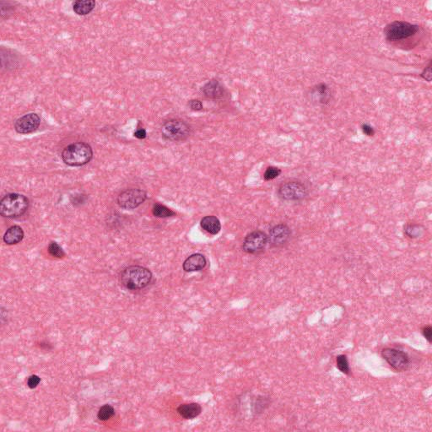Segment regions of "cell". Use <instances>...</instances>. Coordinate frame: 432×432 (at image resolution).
Returning <instances> with one entry per match:
<instances>
[{
	"instance_id": "1",
	"label": "cell",
	"mask_w": 432,
	"mask_h": 432,
	"mask_svg": "<svg viewBox=\"0 0 432 432\" xmlns=\"http://www.w3.org/2000/svg\"><path fill=\"white\" fill-rule=\"evenodd\" d=\"M152 279V273L146 268L133 265L126 268L120 275L121 284L128 290H141L148 286Z\"/></svg>"
},
{
	"instance_id": "2",
	"label": "cell",
	"mask_w": 432,
	"mask_h": 432,
	"mask_svg": "<svg viewBox=\"0 0 432 432\" xmlns=\"http://www.w3.org/2000/svg\"><path fill=\"white\" fill-rule=\"evenodd\" d=\"M420 26L416 24L404 20H395L385 26L383 33L388 43H398L415 37L420 32Z\"/></svg>"
},
{
	"instance_id": "3",
	"label": "cell",
	"mask_w": 432,
	"mask_h": 432,
	"mask_svg": "<svg viewBox=\"0 0 432 432\" xmlns=\"http://www.w3.org/2000/svg\"><path fill=\"white\" fill-rule=\"evenodd\" d=\"M93 151L86 143L77 142L68 145L62 152V159L69 166H83L91 162Z\"/></svg>"
},
{
	"instance_id": "4",
	"label": "cell",
	"mask_w": 432,
	"mask_h": 432,
	"mask_svg": "<svg viewBox=\"0 0 432 432\" xmlns=\"http://www.w3.org/2000/svg\"><path fill=\"white\" fill-rule=\"evenodd\" d=\"M29 199L20 194H9L0 202V214L5 218H17L28 210Z\"/></svg>"
},
{
	"instance_id": "5",
	"label": "cell",
	"mask_w": 432,
	"mask_h": 432,
	"mask_svg": "<svg viewBox=\"0 0 432 432\" xmlns=\"http://www.w3.org/2000/svg\"><path fill=\"white\" fill-rule=\"evenodd\" d=\"M309 194L304 182L299 180H290L283 182L278 189V195L284 201H300Z\"/></svg>"
},
{
	"instance_id": "6",
	"label": "cell",
	"mask_w": 432,
	"mask_h": 432,
	"mask_svg": "<svg viewBox=\"0 0 432 432\" xmlns=\"http://www.w3.org/2000/svg\"><path fill=\"white\" fill-rule=\"evenodd\" d=\"M190 126L179 119H171L165 122L162 128V136L171 141H182L190 135Z\"/></svg>"
},
{
	"instance_id": "7",
	"label": "cell",
	"mask_w": 432,
	"mask_h": 432,
	"mask_svg": "<svg viewBox=\"0 0 432 432\" xmlns=\"http://www.w3.org/2000/svg\"><path fill=\"white\" fill-rule=\"evenodd\" d=\"M381 356L382 358L387 361V364L393 369L398 372L403 373L410 369L411 366L410 356L403 350H398L396 348H384L381 350Z\"/></svg>"
},
{
	"instance_id": "8",
	"label": "cell",
	"mask_w": 432,
	"mask_h": 432,
	"mask_svg": "<svg viewBox=\"0 0 432 432\" xmlns=\"http://www.w3.org/2000/svg\"><path fill=\"white\" fill-rule=\"evenodd\" d=\"M269 242L266 234L261 230H255L246 236L242 243V250L249 254H259L265 250Z\"/></svg>"
},
{
	"instance_id": "9",
	"label": "cell",
	"mask_w": 432,
	"mask_h": 432,
	"mask_svg": "<svg viewBox=\"0 0 432 432\" xmlns=\"http://www.w3.org/2000/svg\"><path fill=\"white\" fill-rule=\"evenodd\" d=\"M147 194L140 188H129L123 191L117 198V203L120 207L126 210H133L139 207L145 202Z\"/></svg>"
},
{
	"instance_id": "10",
	"label": "cell",
	"mask_w": 432,
	"mask_h": 432,
	"mask_svg": "<svg viewBox=\"0 0 432 432\" xmlns=\"http://www.w3.org/2000/svg\"><path fill=\"white\" fill-rule=\"evenodd\" d=\"M291 230L290 227L284 224H279L270 230L268 238L272 248H282L289 242Z\"/></svg>"
},
{
	"instance_id": "11",
	"label": "cell",
	"mask_w": 432,
	"mask_h": 432,
	"mask_svg": "<svg viewBox=\"0 0 432 432\" xmlns=\"http://www.w3.org/2000/svg\"><path fill=\"white\" fill-rule=\"evenodd\" d=\"M309 97L313 103L318 105L326 106L329 104L333 99V92L327 83L320 82L311 88Z\"/></svg>"
},
{
	"instance_id": "12",
	"label": "cell",
	"mask_w": 432,
	"mask_h": 432,
	"mask_svg": "<svg viewBox=\"0 0 432 432\" xmlns=\"http://www.w3.org/2000/svg\"><path fill=\"white\" fill-rule=\"evenodd\" d=\"M41 119L36 113L26 114L16 120L14 123V129L19 134H26L37 130L40 126Z\"/></svg>"
},
{
	"instance_id": "13",
	"label": "cell",
	"mask_w": 432,
	"mask_h": 432,
	"mask_svg": "<svg viewBox=\"0 0 432 432\" xmlns=\"http://www.w3.org/2000/svg\"><path fill=\"white\" fill-rule=\"evenodd\" d=\"M202 92L206 98L211 100L221 99L225 97V90L219 80H209L202 87Z\"/></svg>"
},
{
	"instance_id": "14",
	"label": "cell",
	"mask_w": 432,
	"mask_h": 432,
	"mask_svg": "<svg viewBox=\"0 0 432 432\" xmlns=\"http://www.w3.org/2000/svg\"><path fill=\"white\" fill-rule=\"evenodd\" d=\"M207 265L205 257L200 253H194L188 257L183 263V270L185 272H198L204 270Z\"/></svg>"
},
{
	"instance_id": "15",
	"label": "cell",
	"mask_w": 432,
	"mask_h": 432,
	"mask_svg": "<svg viewBox=\"0 0 432 432\" xmlns=\"http://www.w3.org/2000/svg\"><path fill=\"white\" fill-rule=\"evenodd\" d=\"M200 225L203 230L211 235H217L221 230L220 221L214 216H205V218L201 219Z\"/></svg>"
},
{
	"instance_id": "16",
	"label": "cell",
	"mask_w": 432,
	"mask_h": 432,
	"mask_svg": "<svg viewBox=\"0 0 432 432\" xmlns=\"http://www.w3.org/2000/svg\"><path fill=\"white\" fill-rule=\"evenodd\" d=\"M201 411H202V408L196 403L181 404L177 408L178 414L183 418L188 419V420L196 418L197 416L200 415Z\"/></svg>"
},
{
	"instance_id": "17",
	"label": "cell",
	"mask_w": 432,
	"mask_h": 432,
	"mask_svg": "<svg viewBox=\"0 0 432 432\" xmlns=\"http://www.w3.org/2000/svg\"><path fill=\"white\" fill-rule=\"evenodd\" d=\"M23 238H24V231L22 228L18 225H14L7 230L3 236V241L6 244L14 245L21 242Z\"/></svg>"
},
{
	"instance_id": "18",
	"label": "cell",
	"mask_w": 432,
	"mask_h": 432,
	"mask_svg": "<svg viewBox=\"0 0 432 432\" xmlns=\"http://www.w3.org/2000/svg\"><path fill=\"white\" fill-rule=\"evenodd\" d=\"M96 2L94 0H78L73 4L74 13L78 15H87L95 9Z\"/></svg>"
},
{
	"instance_id": "19",
	"label": "cell",
	"mask_w": 432,
	"mask_h": 432,
	"mask_svg": "<svg viewBox=\"0 0 432 432\" xmlns=\"http://www.w3.org/2000/svg\"><path fill=\"white\" fill-rule=\"evenodd\" d=\"M424 230L425 228L423 225L416 223H410L404 226V232L408 238L417 239L423 236Z\"/></svg>"
},
{
	"instance_id": "20",
	"label": "cell",
	"mask_w": 432,
	"mask_h": 432,
	"mask_svg": "<svg viewBox=\"0 0 432 432\" xmlns=\"http://www.w3.org/2000/svg\"><path fill=\"white\" fill-rule=\"evenodd\" d=\"M152 211H153L154 216L157 218H168V217H171L175 215L174 211H171L165 205H160V204L154 205Z\"/></svg>"
},
{
	"instance_id": "21",
	"label": "cell",
	"mask_w": 432,
	"mask_h": 432,
	"mask_svg": "<svg viewBox=\"0 0 432 432\" xmlns=\"http://www.w3.org/2000/svg\"><path fill=\"white\" fill-rule=\"evenodd\" d=\"M114 415H115V410L113 407L110 404H105L100 408L99 411L97 413V418L99 419L100 421H108Z\"/></svg>"
},
{
	"instance_id": "22",
	"label": "cell",
	"mask_w": 432,
	"mask_h": 432,
	"mask_svg": "<svg viewBox=\"0 0 432 432\" xmlns=\"http://www.w3.org/2000/svg\"><path fill=\"white\" fill-rule=\"evenodd\" d=\"M336 364H337V368L342 373L346 374V375H350V364H349V361H348V358H347V356L345 355H340V356H337Z\"/></svg>"
},
{
	"instance_id": "23",
	"label": "cell",
	"mask_w": 432,
	"mask_h": 432,
	"mask_svg": "<svg viewBox=\"0 0 432 432\" xmlns=\"http://www.w3.org/2000/svg\"><path fill=\"white\" fill-rule=\"evenodd\" d=\"M49 253L51 256L57 259H62L65 256V253L63 248L57 244V242H52L49 246Z\"/></svg>"
},
{
	"instance_id": "24",
	"label": "cell",
	"mask_w": 432,
	"mask_h": 432,
	"mask_svg": "<svg viewBox=\"0 0 432 432\" xmlns=\"http://www.w3.org/2000/svg\"><path fill=\"white\" fill-rule=\"evenodd\" d=\"M281 170L274 166H269L264 173V179L265 181H272L277 178L281 174Z\"/></svg>"
},
{
	"instance_id": "25",
	"label": "cell",
	"mask_w": 432,
	"mask_h": 432,
	"mask_svg": "<svg viewBox=\"0 0 432 432\" xmlns=\"http://www.w3.org/2000/svg\"><path fill=\"white\" fill-rule=\"evenodd\" d=\"M421 77L427 82L432 81V60H430L428 64L425 67L423 71L421 72Z\"/></svg>"
},
{
	"instance_id": "26",
	"label": "cell",
	"mask_w": 432,
	"mask_h": 432,
	"mask_svg": "<svg viewBox=\"0 0 432 432\" xmlns=\"http://www.w3.org/2000/svg\"><path fill=\"white\" fill-rule=\"evenodd\" d=\"M41 378L37 375H31L27 379V386L31 389H34L40 384Z\"/></svg>"
},
{
	"instance_id": "27",
	"label": "cell",
	"mask_w": 432,
	"mask_h": 432,
	"mask_svg": "<svg viewBox=\"0 0 432 432\" xmlns=\"http://www.w3.org/2000/svg\"><path fill=\"white\" fill-rule=\"evenodd\" d=\"M188 105H189L191 110H193V111H199L203 110V103L199 100H191V101H189V103H188Z\"/></svg>"
},
{
	"instance_id": "28",
	"label": "cell",
	"mask_w": 432,
	"mask_h": 432,
	"mask_svg": "<svg viewBox=\"0 0 432 432\" xmlns=\"http://www.w3.org/2000/svg\"><path fill=\"white\" fill-rule=\"evenodd\" d=\"M362 133L368 137L374 136L375 134V129L373 128V126L370 125L369 123H363L361 127Z\"/></svg>"
},
{
	"instance_id": "29",
	"label": "cell",
	"mask_w": 432,
	"mask_h": 432,
	"mask_svg": "<svg viewBox=\"0 0 432 432\" xmlns=\"http://www.w3.org/2000/svg\"><path fill=\"white\" fill-rule=\"evenodd\" d=\"M422 334L424 338L427 339L429 344H432V327L431 326H426L422 328Z\"/></svg>"
},
{
	"instance_id": "30",
	"label": "cell",
	"mask_w": 432,
	"mask_h": 432,
	"mask_svg": "<svg viewBox=\"0 0 432 432\" xmlns=\"http://www.w3.org/2000/svg\"><path fill=\"white\" fill-rule=\"evenodd\" d=\"M134 136L138 138V139H140V140L145 139V137H146V131H145L144 128H139V129H137L136 132L134 133Z\"/></svg>"
}]
</instances>
